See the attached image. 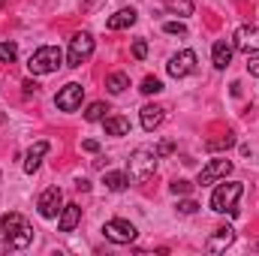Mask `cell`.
Wrapping results in <instances>:
<instances>
[{
  "label": "cell",
  "instance_id": "obj_1",
  "mask_svg": "<svg viewBox=\"0 0 259 256\" xmlns=\"http://www.w3.org/2000/svg\"><path fill=\"white\" fill-rule=\"evenodd\" d=\"M30 241H33V229L21 214L0 217V253L3 250H24Z\"/></svg>",
  "mask_w": 259,
  "mask_h": 256
},
{
  "label": "cell",
  "instance_id": "obj_2",
  "mask_svg": "<svg viewBox=\"0 0 259 256\" xmlns=\"http://www.w3.org/2000/svg\"><path fill=\"white\" fill-rule=\"evenodd\" d=\"M157 151H151V148H136L133 154H130V163H127V175L133 184H145L148 178H154V172H157Z\"/></svg>",
  "mask_w": 259,
  "mask_h": 256
},
{
  "label": "cell",
  "instance_id": "obj_3",
  "mask_svg": "<svg viewBox=\"0 0 259 256\" xmlns=\"http://www.w3.org/2000/svg\"><path fill=\"white\" fill-rule=\"evenodd\" d=\"M241 193H244V184L241 181H226V184H220L217 190L211 193V211H217V214H238V199H241Z\"/></svg>",
  "mask_w": 259,
  "mask_h": 256
},
{
  "label": "cell",
  "instance_id": "obj_4",
  "mask_svg": "<svg viewBox=\"0 0 259 256\" xmlns=\"http://www.w3.org/2000/svg\"><path fill=\"white\" fill-rule=\"evenodd\" d=\"M61 64H64V52L58 46H42L30 55L27 69H30V75H49V72H58Z\"/></svg>",
  "mask_w": 259,
  "mask_h": 256
},
{
  "label": "cell",
  "instance_id": "obj_5",
  "mask_svg": "<svg viewBox=\"0 0 259 256\" xmlns=\"http://www.w3.org/2000/svg\"><path fill=\"white\" fill-rule=\"evenodd\" d=\"M94 55V36L88 33V30H81V33H75L72 39H69V52H66V66H81L88 58Z\"/></svg>",
  "mask_w": 259,
  "mask_h": 256
},
{
  "label": "cell",
  "instance_id": "obj_6",
  "mask_svg": "<svg viewBox=\"0 0 259 256\" xmlns=\"http://www.w3.org/2000/svg\"><path fill=\"white\" fill-rule=\"evenodd\" d=\"M103 235L112 241V244H133L136 241V226L130 223V220H121V217H115V220H109L106 226H103Z\"/></svg>",
  "mask_w": 259,
  "mask_h": 256
},
{
  "label": "cell",
  "instance_id": "obj_7",
  "mask_svg": "<svg viewBox=\"0 0 259 256\" xmlns=\"http://www.w3.org/2000/svg\"><path fill=\"white\" fill-rule=\"evenodd\" d=\"M81 100H84V88H81L78 81H69V84H64V88L55 94V106H58L61 112H75V109H81Z\"/></svg>",
  "mask_w": 259,
  "mask_h": 256
},
{
  "label": "cell",
  "instance_id": "obj_8",
  "mask_svg": "<svg viewBox=\"0 0 259 256\" xmlns=\"http://www.w3.org/2000/svg\"><path fill=\"white\" fill-rule=\"evenodd\" d=\"M36 208H39V217L55 220V217L61 214V208H64V190H61V187H49V190H42L39 202H36Z\"/></svg>",
  "mask_w": 259,
  "mask_h": 256
},
{
  "label": "cell",
  "instance_id": "obj_9",
  "mask_svg": "<svg viewBox=\"0 0 259 256\" xmlns=\"http://www.w3.org/2000/svg\"><path fill=\"white\" fill-rule=\"evenodd\" d=\"M232 46L244 55H256L259 52V27L256 24H241L232 36Z\"/></svg>",
  "mask_w": 259,
  "mask_h": 256
},
{
  "label": "cell",
  "instance_id": "obj_10",
  "mask_svg": "<svg viewBox=\"0 0 259 256\" xmlns=\"http://www.w3.org/2000/svg\"><path fill=\"white\" fill-rule=\"evenodd\" d=\"M193 69H196V52H190V49H181V52L172 55L169 64H166V72H169L172 78H184V75H190Z\"/></svg>",
  "mask_w": 259,
  "mask_h": 256
},
{
  "label": "cell",
  "instance_id": "obj_11",
  "mask_svg": "<svg viewBox=\"0 0 259 256\" xmlns=\"http://www.w3.org/2000/svg\"><path fill=\"white\" fill-rule=\"evenodd\" d=\"M232 172V160H211L202 172H199V178H196V184L199 187H208V184H214V181H220V178H226Z\"/></svg>",
  "mask_w": 259,
  "mask_h": 256
},
{
  "label": "cell",
  "instance_id": "obj_12",
  "mask_svg": "<svg viewBox=\"0 0 259 256\" xmlns=\"http://www.w3.org/2000/svg\"><path fill=\"white\" fill-rule=\"evenodd\" d=\"M49 151H52V145H49L46 139L33 142V145H30V151L24 154V172H27V175H33V172L39 169V163H42V157H46Z\"/></svg>",
  "mask_w": 259,
  "mask_h": 256
},
{
  "label": "cell",
  "instance_id": "obj_13",
  "mask_svg": "<svg viewBox=\"0 0 259 256\" xmlns=\"http://www.w3.org/2000/svg\"><path fill=\"white\" fill-rule=\"evenodd\" d=\"M78 223H81V205H75V202L64 205L61 214H58V229L61 232H72Z\"/></svg>",
  "mask_w": 259,
  "mask_h": 256
},
{
  "label": "cell",
  "instance_id": "obj_14",
  "mask_svg": "<svg viewBox=\"0 0 259 256\" xmlns=\"http://www.w3.org/2000/svg\"><path fill=\"white\" fill-rule=\"evenodd\" d=\"M163 118H166V109H163V106H157V103L142 106V127L148 130V133H154V130L160 127Z\"/></svg>",
  "mask_w": 259,
  "mask_h": 256
},
{
  "label": "cell",
  "instance_id": "obj_15",
  "mask_svg": "<svg viewBox=\"0 0 259 256\" xmlns=\"http://www.w3.org/2000/svg\"><path fill=\"white\" fill-rule=\"evenodd\" d=\"M232 241H235V229H232V226H220V229H214V235L208 238V250H211V253H220V250H226Z\"/></svg>",
  "mask_w": 259,
  "mask_h": 256
},
{
  "label": "cell",
  "instance_id": "obj_16",
  "mask_svg": "<svg viewBox=\"0 0 259 256\" xmlns=\"http://www.w3.org/2000/svg\"><path fill=\"white\" fill-rule=\"evenodd\" d=\"M232 52H235V46L229 42V39H217L214 42V49H211V61L217 69H226L229 61H232Z\"/></svg>",
  "mask_w": 259,
  "mask_h": 256
},
{
  "label": "cell",
  "instance_id": "obj_17",
  "mask_svg": "<svg viewBox=\"0 0 259 256\" xmlns=\"http://www.w3.org/2000/svg\"><path fill=\"white\" fill-rule=\"evenodd\" d=\"M136 18H139L136 9H118L106 24H109V30H124V27H133L136 24Z\"/></svg>",
  "mask_w": 259,
  "mask_h": 256
},
{
  "label": "cell",
  "instance_id": "obj_18",
  "mask_svg": "<svg viewBox=\"0 0 259 256\" xmlns=\"http://www.w3.org/2000/svg\"><path fill=\"white\" fill-rule=\"evenodd\" d=\"M103 127H106V136H127L130 121L121 115H112V118H103Z\"/></svg>",
  "mask_w": 259,
  "mask_h": 256
},
{
  "label": "cell",
  "instance_id": "obj_19",
  "mask_svg": "<svg viewBox=\"0 0 259 256\" xmlns=\"http://www.w3.org/2000/svg\"><path fill=\"white\" fill-rule=\"evenodd\" d=\"M103 184L112 193H121V190L130 187V175L127 172H106V175H103Z\"/></svg>",
  "mask_w": 259,
  "mask_h": 256
},
{
  "label": "cell",
  "instance_id": "obj_20",
  "mask_svg": "<svg viewBox=\"0 0 259 256\" xmlns=\"http://www.w3.org/2000/svg\"><path fill=\"white\" fill-rule=\"evenodd\" d=\"M106 88H109V94H124L130 88V75L127 72H112L106 78Z\"/></svg>",
  "mask_w": 259,
  "mask_h": 256
},
{
  "label": "cell",
  "instance_id": "obj_21",
  "mask_svg": "<svg viewBox=\"0 0 259 256\" xmlns=\"http://www.w3.org/2000/svg\"><path fill=\"white\" fill-rule=\"evenodd\" d=\"M166 9L178 18H187V15H193V0H166Z\"/></svg>",
  "mask_w": 259,
  "mask_h": 256
},
{
  "label": "cell",
  "instance_id": "obj_22",
  "mask_svg": "<svg viewBox=\"0 0 259 256\" xmlns=\"http://www.w3.org/2000/svg\"><path fill=\"white\" fill-rule=\"evenodd\" d=\"M232 145H235V136H232V133H226V136H220V139H208V142H205V148H208L211 154H214V151H229Z\"/></svg>",
  "mask_w": 259,
  "mask_h": 256
},
{
  "label": "cell",
  "instance_id": "obj_23",
  "mask_svg": "<svg viewBox=\"0 0 259 256\" xmlns=\"http://www.w3.org/2000/svg\"><path fill=\"white\" fill-rule=\"evenodd\" d=\"M139 91H142L145 97H154V94H160V91H163V81H160L157 75H148V78L142 81V88H139Z\"/></svg>",
  "mask_w": 259,
  "mask_h": 256
},
{
  "label": "cell",
  "instance_id": "obj_24",
  "mask_svg": "<svg viewBox=\"0 0 259 256\" xmlns=\"http://www.w3.org/2000/svg\"><path fill=\"white\" fill-rule=\"evenodd\" d=\"M106 112H109V106H106V103H91V106H88V112H84V121H103V118H106Z\"/></svg>",
  "mask_w": 259,
  "mask_h": 256
},
{
  "label": "cell",
  "instance_id": "obj_25",
  "mask_svg": "<svg viewBox=\"0 0 259 256\" xmlns=\"http://www.w3.org/2000/svg\"><path fill=\"white\" fill-rule=\"evenodd\" d=\"M18 58V46L15 42H0V64H15Z\"/></svg>",
  "mask_w": 259,
  "mask_h": 256
},
{
  "label": "cell",
  "instance_id": "obj_26",
  "mask_svg": "<svg viewBox=\"0 0 259 256\" xmlns=\"http://www.w3.org/2000/svg\"><path fill=\"white\" fill-rule=\"evenodd\" d=\"M193 181H187V178H175V181H172V184H169V190L175 193V196H190V193H193Z\"/></svg>",
  "mask_w": 259,
  "mask_h": 256
},
{
  "label": "cell",
  "instance_id": "obj_27",
  "mask_svg": "<svg viewBox=\"0 0 259 256\" xmlns=\"http://www.w3.org/2000/svg\"><path fill=\"white\" fill-rule=\"evenodd\" d=\"M163 30H166L169 36H187V27H184V21H166V24H163Z\"/></svg>",
  "mask_w": 259,
  "mask_h": 256
},
{
  "label": "cell",
  "instance_id": "obj_28",
  "mask_svg": "<svg viewBox=\"0 0 259 256\" xmlns=\"http://www.w3.org/2000/svg\"><path fill=\"white\" fill-rule=\"evenodd\" d=\"M196 211H199V202H196V199H184V202H178V214L187 217V214H196Z\"/></svg>",
  "mask_w": 259,
  "mask_h": 256
},
{
  "label": "cell",
  "instance_id": "obj_29",
  "mask_svg": "<svg viewBox=\"0 0 259 256\" xmlns=\"http://www.w3.org/2000/svg\"><path fill=\"white\" fill-rule=\"evenodd\" d=\"M133 58H136V61H145V58H148V42H145V39H136V42H133Z\"/></svg>",
  "mask_w": 259,
  "mask_h": 256
},
{
  "label": "cell",
  "instance_id": "obj_30",
  "mask_svg": "<svg viewBox=\"0 0 259 256\" xmlns=\"http://www.w3.org/2000/svg\"><path fill=\"white\" fill-rule=\"evenodd\" d=\"M247 72L259 78V55H247Z\"/></svg>",
  "mask_w": 259,
  "mask_h": 256
},
{
  "label": "cell",
  "instance_id": "obj_31",
  "mask_svg": "<svg viewBox=\"0 0 259 256\" xmlns=\"http://www.w3.org/2000/svg\"><path fill=\"white\" fill-rule=\"evenodd\" d=\"M81 148H84L88 154H97V151H100V142H97V139H84V142H81Z\"/></svg>",
  "mask_w": 259,
  "mask_h": 256
},
{
  "label": "cell",
  "instance_id": "obj_32",
  "mask_svg": "<svg viewBox=\"0 0 259 256\" xmlns=\"http://www.w3.org/2000/svg\"><path fill=\"white\" fill-rule=\"evenodd\" d=\"M172 142H160V148H157V157H166V154H172Z\"/></svg>",
  "mask_w": 259,
  "mask_h": 256
},
{
  "label": "cell",
  "instance_id": "obj_33",
  "mask_svg": "<svg viewBox=\"0 0 259 256\" xmlns=\"http://www.w3.org/2000/svg\"><path fill=\"white\" fill-rule=\"evenodd\" d=\"M75 190L88 193V190H91V181H88V178H78V181H75Z\"/></svg>",
  "mask_w": 259,
  "mask_h": 256
},
{
  "label": "cell",
  "instance_id": "obj_34",
  "mask_svg": "<svg viewBox=\"0 0 259 256\" xmlns=\"http://www.w3.org/2000/svg\"><path fill=\"white\" fill-rule=\"evenodd\" d=\"M24 94H36V84L33 81H24Z\"/></svg>",
  "mask_w": 259,
  "mask_h": 256
},
{
  "label": "cell",
  "instance_id": "obj_35",
  "mask_svg": "<svg viewBox=\"0 0 259 256\" xmlns=\"http://www.w3.org/2000/svg\"><path fill=\"white\" fill-rule=\"evenodd\" d=\"M3 121H6V118H3V115H0V124H3Z\"/></svg>",
  "mask_w": 259,
  "mask_h": 256
},
{
  "label": "cell",
  "instance_id": "obj_36",
  "mask_svg": "<svg viewBox=\"0 0 259 256\" xmlns=\"http://www.w3.org/2000/svg\"><path fill=\"white\" fill-rule=\"evenodd\" d=\"M0 3H6V0H0Z\"/></svg>",
  "mask_w": 259,
  "mask_h": 256
}]
</instances>
